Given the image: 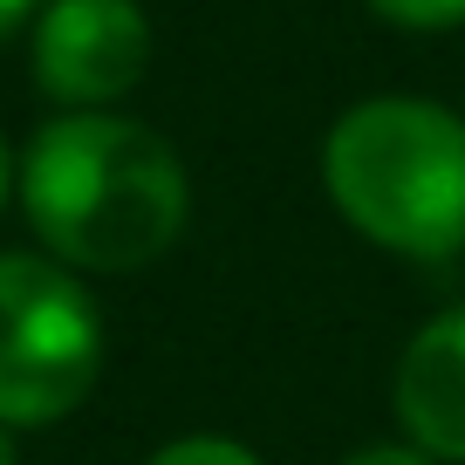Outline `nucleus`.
Segmentation results:
<instances>
[{
	"label": "nucleus",
	"mask_w": 465,
	"mask_h": 465,
	"mask_svg": "<svg viewBox=\"0 0 465 465\" xmlns=\"http://www.w3.org/2000/svg\"><path fill=\"white\" fill-rule=\"evenodd\" d=\"M21 205L48 253L89 274H137L185 232V164L158 131L110 110L42 124L21 158Z\"/></svg>",
	"instance_id": "nucleus-1"
},
{
	"label": "nucleus",
	"mask_w": 465,
	"mask_h": 465,
	"mask_svg": "<svg viewBox=\"0 0 465 465\" xmlns=\"http://www.w3.org/2000/svg\"><path fill=\"white\" fill-rule=\"evenodd\" d=\"M329 199L404 261L465 253V116L424 96H370L322 144Z\"/></svg>",
	"instance_id": "nucleus-2"
},
{
	"label": "nucleus",
	"mask_w": 465,
	"mask_h": 465,
	"mask_svg": "<svg viewBox=\"0 0 465 465\" xmlns=\"http://www.w3.org/2000/svg\"><path fill=\"white\" fill-rule=\"evenodd\" d=\"M103 370V329L83 281L35 253H0V424H55Z\"/></svg>",
	"instance_id": "nucleus-3"
},
{
	"label": "nucleus",
	"mask_w": 465,
	"mask_h": 465,
	"mask_svg": "<svg viewBox=\"0 0 465 465\" xmlns=\"http://www.w3.org/2000/svg\"><path fill=\"white\" fill-rule=\"evenodd\" d=\"M151 69V21L137 0H48L35 21V83L69 110L131 96Z\"/></svg>",
	"instance_id": "nucleus-4"
},
{
	"label": "nucleus",
	"mask_w": 465,
	"mask_h": 465,
	"mask_svg": "<svg viewBox=\"0 0 465 465\" xmlns=\"http://www.w3.org/2000/svg\"><path fill=\"white\" fill-rule=\"evenodd\" d=\"M397 418L418 451L465 465V308H445L411 335L397 363Z\"/></svg>",
	"instance_id": "nucleus-5"
},
{
	"label": "nucleus",
	"mask_w": 465,
	"mask_h": 465,
	"mask_svg": "<svg viewBox=\"0 0 465 465\" xmlns=\"http://www.w3.org/2000/svg\"><path fill=\"white\" fill-rule=\"evenodd\" d=\"M370 15H383L391 28L431 35V28H459V21H465V0H370Z\"/></svg>",
	"instance_id": "nucleus-6"
},
{
	"label": "nucleus",
	"mask_w": 465,
	"mask_h": 465,
	"mask_svg": "<svg viewBox=\"0 0 465 465\" xmlns=\"http://www.w3.org/2000/svg\"><path fill=\"white\" fill-rule=\"evenodd\" d=\"M151 465H261L247 445H232V438H178V445H164Z\"/></svg>",
	"instance_id": "nucleus-7"
},
{
	"label": "nucleus",
	"mask_w": 465,
	"mask_h": 465,
	"mask_svg": "<svg viewBox=\"0 0 465 465\" xmlns=\"http://www.w3.org/2000/svg\"><path fill=\"white\" fill-rule=\"evenodd\" d=\"M342 465H438V459L418 445H363V451H349Z\"/></svg>",
	"instance_id": "nucleus-8"
},
{
	"label": "nucleus",
	"mask_w": 465,
	"mask_h": 465,
	"mask_svg": "<svg viewBox=\"0 0 465 465\" xmlns=\"http://www.w3.org/2000/svg\"><path fill=\"white\" fill-rule=\"evenodd\" d=\"M28 7H35V0H0V42L21 28V15H28Z\"/></svg>",
	"instance_id": "nucleus-9"
},
{
	"label": "nucleus",
	"mask_w": 465,
	"mask_h": 465,
	"mask_svg": "<svg viewBox=\"0 0 465 465\" xmlns=\"http://www.w3.org/2000/svg\"><path fill=\"white\" fill-rule=\"evenodd\" d=\"M7 192H15V158H7V144H0V213H7Z\"/></svg>",
	"instance_id": "nucleus-10"
},
{
	"label": "nucleus",
	"mask_w": 465,
	"mask_h": 465,
	"mask_svg": "<svg viewBox=\"0 0 465 465\" xmlns=\"http://www.w3.org/2000/svg\"><path fill=\"white\" fill-rule=\"evenodd\" d=\"M0 465H15V438H7V424H0Z\"/></svg>",
	"instance_id": "nucleus-11"
}]
</instances>
